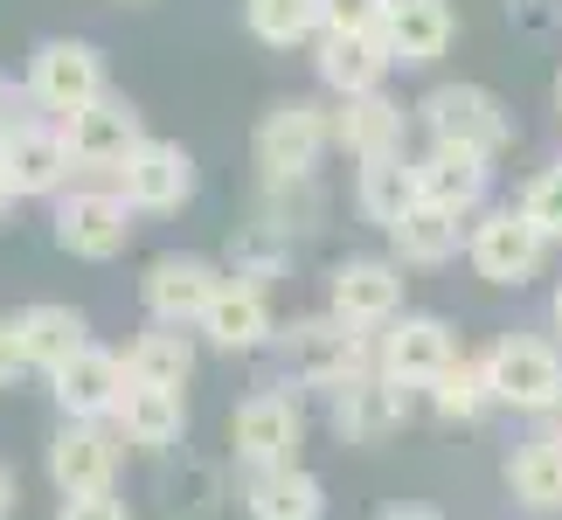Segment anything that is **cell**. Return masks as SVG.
Here are the masks:
<instances>
[{
	"mask_svg": "<svg viewBox=\"0 0 562 520\" xmlns=\"http://www.w3.org/2000/svg\"><path fill=\"white\" fill-rule=\"evenodd\" d=\"M409 125H417V104L403 112V104L389 98V91H369V98H340V104H334V146H340V154H348L355 167L409 154Z\"/></svg>",
	"mask_w": 562,
	"mask_h": 520,
	"instance_id": "9a60e30c",
	"label": "cell"
},
{
	"mask_svg": "<svg viewBox=\"0 0 562 520\" xmlns=\"http://www.w3.org/2000/svg\"><path fill=\"white\" fill-rule=\"evenodd\" d=\"M424 194H417V154H396V160H369L355 173V208H361V223H375L382 236L403 223L409 208H417Z\"/></svg>",
	"mask_w": 562,
	"mask_h": 520,
	"instance_id": "4316f807",
	"label": "cell"
},
{
	"mask_svg": "<svg viewBox=\"0 0 562 520\" xmlns=\"http://www.w3.org/2000/svg\"><path fill=\"white\" fill-rule=\"evenodd\" d=\"M29 98H35V112H49V118H70L83 112L91 98H104L112 83H104V56L91 49V42H77V35H49V42H35V56H29Z\"/></svg>",
	"mask_w": 562,
	"mask_h": 520,
	"instance_id": "ba28073f",
	"label": "cell"
},
{
	"mask_svg": "<svg viewBox=\"0 0 562 520\" xmlns=\"http://www.w3.org/2000/svg\"><path fill=\"white\" fill-rule=\"evenodd\" d=\"M21 202V194H14V173H8V160H0V215H8Z\"/></svg>",
	"mask_w": 562,
	"mask_h": 520,
	"instance_id": "f35d334b",
	"label": "cell"
},
{
	"mask_svg": "<svg viewBox=\"0 0 562 520\" xmlns=\"http://www.w3.org/2000/svg\"><path fill=\"white\" fill-rule=\"evenodd\" d=\"M409 396H417V388H403L396 375L361 368V375H348L327 396V423H334L340 444H382V438H396L409 423Z\"/></svg>",
	"mask_w": 562,
	"mask_h": 520,
	"instance_id": "7c38bea8",
	"label": "cell"
},
{
	"mask_svg": "<svg viewBox=\"0 0 562 520\" xmlns=\"http://www.w3.org/2000/svg\"><path fill=\"white\" fill-rule=\"evenodd\" d=\"M14 500H21V493H14V472L0 465V520H14Z\"/></svg>",
	"mask_w": 562,
	"mask_h": 520,
	"instance_id": "74e56055",
	"label": "cell"
},
{
	"mask_svg": "<svg viewBox=\"0 0 562 520\" xmlns=\"http://www.w3.org/2000/svg\"><path fill=\"white\" fill-rule=\"evenodd\" d=\"M125 8H146V0H125Z\"/></svg>",
	"mask_w": 562,
	"mask_h": 520,
	"instance_id": "ee69618b",
	"label": "cell"
},
{
	"mask_svg": "<svg viewBox=\"0 0 562 520\" xmlns=\"http://www.w3.org/2000/svg\"><path fill=\"white\" fill-rule=\"evenodd\" d=\"M271 354H278V368H285L292 388H319V396H334L348 375L375 368V334H355L348 319L313 313V319H292V327H278Z\"/></svg>",
	"mask_w": 562,
	"mask_h": 520,
	"instance_id": "6da1fadb",
	"label": "cell"
},
{
	"mask_svg": "<svg viewBox=\"0 0 562 520\" xmlns=\"http://www.w3.org/2000/svg\"><path fill=\"white\" fill-rule=\"evenodd\" d=\"M382 520H445V513H430V507H389Z\"/></svg>",
	"mask_w": 562,
	"mask_h": 520,
	"instance_id": "ab89813d",
	"label": "cell"
},
{
	"mask_svg": "<svg viewBox=\"0 0 562 520\" xmlns=\"http://www.w3.org/2000/svg\"><path fill=\"white\" fill-rule=\"evenodd\" d=\"M417 125L430 133V146H465V154H486V160H501L521 139L514 112L486 83H430L417 98Z\"/></svg>",
	"mask_w": 562,
	"mask_h": 520,
	"instance_id": "7a4b0ae2",
	"label": "cell"
},
{
	"mask_svg": "<svg viewBox=\"0 0 562 520\" xmlns=\"http://www.w3.org/2000/svg\"><path fill=\"white\" fill-rule=\"evenodd\" d=\"M223 264L215 257H194V250H160L154 264L139 278V306L146 319H160V327H202V313L215 306V292H223Z\"/></svg>",
	"mask_w": 562,
	"mask_h": 520,
	"instance_id": "30bf717a",
	"label": "cell"
},
{
	"mask_svg": "<svg viewBox=\"0 0 562 520\" xmlns=\"http://www.w3.org/2000/svg\"><path fill=\"white\" fill-rule=\"evenodd\" d=\"M403 285L409 278L396 257H340L327 271V313L355 334H382L389 319H403Z\"/></svg>",
	"mask_w": 562,
	"mask_h": 520,
	"instance_id": "8fae6325",
	"label": "cell"
},
{
	"mask_svg": "<svg viewBox=\"0 0 562 520\" xmlns=\"http://www.w3.org/2000/svg\"><path fill=\"white\" fill-rule=\"evenodd\" d=\"M0 160H8V173H14L21 202H29V194H63L70 173H77V154H70V139H63V118H49V112L14 125V133L0 139Z\"/></svg>",
	"mask_w": 562,
	"mask_h": 520,
	"instance_id": "ac0fdd59",
	"label": "cell"
},
{
	"mask_svg": "<svg viewBox=\"0 0 562 520\" xmlns=\"http://www.w3.org/2000/svg\"><path fill=\"white\" fill-rule=\"evenodd\" d=\"M319 8V35H382L389 0H313Z\"/></svg>",
	"mask_w": 562,
	"mask_h": 520,
	"instance_id": "836d02e7",
	"label": "cell"
},
{
	"mask_svg": "<svg viewBox=\"0 0 562 520\" xmlns=\"http://www.w3.org/2000/svg\"><path fill=\"white\" fill-rule=\"evenodd\" d=\"M542 257H549V236L521 215V202L472 215V229H465V264L480 271L486 285L521 292L528 278H542Z\"/></svg>",
	"mask_w": 562,
	"mask_h": 520,
	"instance_id": "52a82bcc",
	"label": "cell"
},
{
	"mask_svg": "<svg viewBox=\"0 0 562 520\" xmlns=\"http://www.w3.org/2000/svg\"><path fill=\"white\" fill-rule=\"evenodd\" d=\"M14 327H21V347H29V368H42V375H56L70 354L91 347L83 313L77 306H56V298H35L29 313H14Z\"/></svg>",
	"mask_w": 562,
	"mask_h": 520,
	"instance_id": "83f0119b",
	"label": "cell"
},
{
	"mask_svg": "<svg viewBox=\"0 0 562 520\" xmlns=\"http://www.w3.org/2000/svg\"><path fill=\"white\" fill-rule=\"evenodd\" d=\"M56 520H133V513H125L119 486H112V493H70V500L56 507Z\"/></svg>",
	"mask_w": 562,
	"mask_h": 520,
	"instance_id": "e575fe53",
	"label": "cell"
},
{
	"mask_svg": "<svg viewBox=\"0 0 562 520\" xmlns=\"http://www.w3.org/2000/svg\"><path fill=\"white\" fill-rule=\"evenodd\" d=\"M313 70H319V83H327L334 98H369V91L389 83L396 56H389L382 35H319L313 42Z\"/></svg>",
	"mask_w": 562,
	"mask_h": 520,
	"instance_id": "7402d4cb",
	"label": "cell"
},
{
	"mask_svg": "<svg viewBox=\"0 0 562 520\" xmlns=\"http://www.w3.org/2000/svg\"><path fill=\"white\" fill-rule=\"evenodd\" d=\"M119 465H125V430L119 423L63 417V430L49 438V479H56L63 500H70V493H112Z\"/></svg>",
	"mask_w": 562,
	"mask_h": 520,
	"instance_id": "5bb4252c",
	"label": "cell"
},
{
	"mask_svg": "<svg viewBox=\"0 0 562 520\" xmlns=\"http://www.w3.org/2000/svg\"><path fill=\"white\" fill-rule=\"evenodd\" d=\"M327 146H334V112L319 98L271 104L250 133V154L265 167V181H313L319 160H327Z\"/></svg>",
	"mask_w": 562,
	"mask_h": 520,
	"instance_id": "277c9868",
	"label": "cell"
},
{
	"mask_svg": "<svg viewBox=\"0 0 562 520\" xmlns=\"http://www.w3.org/2000/svg\"><path fill=\"white\" fill-rule=\"evenodd\" d=\"M21 368H29V347H21V327H14L8 313H0V388H8Z\"/></svg>",
	"mask_w": 562,
	"mask_h": 520,
	"instance_id": "8d00e7d4",
	"label": "cell"
},
{
	"mask_svg": "<svg viewBox=\"0 0 562 520\" xmlns=\"http://www.w3.org/2000/svg\"><path fill=\"white\" fill-rule=\"evenodd\" d=\"M417 194L445 215H480L486 194H493V160L486 154H465V146H424L417 154Z\"/></svg>",
	"mask_w": 562,
	"mask_h": 520,
	"instance_id": "ffe728a7",
	"label": "cell"
},
{
	"mask_svg": "<svg viewBox=\"0 0 562 520\" xmlns=\"http://www.w3.org/2000/svg\"><path fill=\"white\" fill-rule=\"evenodd\" d=\"M459 354H465V347H459V334H451V319H438V313H403V319H389V327L375 334V368L396 375L403 388H417V396Z\"/></svg>",
	"mask_w": 562,
	"mask_h": 520,
	"instance_id": "4fadbf2b",
	"label": "cell"
},
{
	"mask_svg": "<svg viewBox=\"0 0 562 520\" xmlns=\"http://www.w3.org/2000/svg\"><path fill=\"white\" fill-rule=\"evenodd\" d=\"M424 403L438 409L445 423H486L493 409H501V403H493V382H486V361L480 354H459V361H451L445 375L424 388Z\"/></svg>",
	"mask_w": 562,
	"mask_h": 520,
	"instance_id": "f546056e",
	"label": "cell"
},
{
	"mask_svg": "<svg viewBox=\"0 0 562 520\" xmlns=\"http://www.w3.org/2000/svg\"><path fill=\"white\" fill-rule=\"evenodd\" d=\"M244 29L265 49H299V42H319V8L313 0H244Z\"/></svg>",
	"mask_w": 562,
	"mask_h": 520,
	"instance_id": "4dcf8cb0",
	"label": "cell"
},
{
	"mask_svg": "<svg viewBox=\"0 0 562 520\" xmlns=\"http://www.w3.org/2000/svg\"><path fill=\"white\" fill-rule=\"evenodd\" d=\"M202 347L215 354H265L278 340V313H271V292L257 285V278H223V292H215V306L202 313Z\"/></svg>",
	"mask_w": 562,
	"mask_h": 520,
	"instance_id": "2e32d148",
	"label": "cell"
},
{
	"mask_svg": "<svg viewBox=\"0 0 562 520\" xmlns=\"http://www.w3.org/2000/svg\"><path fill=\"white\" fill-rule=\"evenodd\" d=\"M139 208L119 194V181H91V188H63L56 194V250L83 257V264H112L133 244Z\"/></svg>",
	"mask_w": 562,
	"mask_h": 520,
	"instance_id": "5b68a950",
	"label": "cell"
},
{
	"mask_svg": "<svg viewBox=\"0 0 562 520\" xmlns=\"http://www.w3.org/2000/svg\"><path fill=\"white\" fill-rule=\"evenodd\" d=\"M549 334H555V340H562V285H555V292H549Z\"/></svg>",
	"mask_w": 562,
	"mask_h": 520,
	"instance_id": "60d3db41",
	"label": "cell"
},
{
	"mask_svg": "<svg viewBox=\"0 0 562 520\" xmlns=\"http://www.w3.org/2000/svg\"><path fill=\"white\" fill-rule=\"evenodd\" d=\"M480 361H486L493 403L514 409V417H535V423H542L549 409L562 403V340H542V334H501Z\"/></svg>",
	"mask_w": 562,
	"mask_h": 520,
	"instance_id": "3957f363",
	"label": "cell"
},
{
	"mask_svg": "<svg viewBox=\"0 0 562 520\" xmlns=\"http://www.w3.org/2000/svg\"><path fill=\"white\" fill-rule=\"evenodd\" d=\"M542 430H555V438H562V403L549 409V417H542Z\"/></svg>",
	"mask_w": 562,
	"mask_h": 520,
	"instance_id": "b9f144b4",
	"label": "cell"
},
{
	"mask_svg": "<svg viewBox=\"0 0 562 520\" xmlns=\"http://www.w3.org/2000/svg\"><path fill=\"white\" fill-rule=\"evenodd\" d=\"M514 8H528V0H514Z\"/></svg>",
	"mask_w": 562,
	"mask_h": 520,
	"instance_id": "f6af8a7d",
	"label": "cell"
},
{
	"mask_svg": "<svg viewBox=\"0 0 562 520\" xmlns=\"http://www.w3.org/2000/svg\"><path fill=\"white\" fill-rule=\"evenodd\" d=\"M244 513L250 520H327V486L306 465L244 472Z\"/></svg>",
	"mask_w": 562,
	"mask_h": 520,
	"instance_id": "603a6c76",
	"label": "cell"
},
{
	"mask_svg": "<svg viewBox=\"0 0 562 520\" xmlns=\"http://www.w3.org/2000/svg\"><path fill=\"white\" fill-rule=\"evenodd\" d=\"M125 388H133V375H125V354H112V347H83V354H70L49 375V396L63 417H83V423H112Z\"/></svg>",
	"mask_w": 562,
	"mask_h": 520,
	"instance_id": "e0dca14e",
	"label": "cell"
},
{
	"mask_svg": "<svg viewBox=\"0 0 562 520\" xmlns=\"http://www.w3.org/2000/svg\"><path fill=\"white\" fill-rule=\"evenodd\" d=\"M119 194L139 215H175V208H188V194H194V154H188L181 139H146L139 154L119 167Z\"/></svg>",
	"mask_w": 562,
	"mask_h": 520,
	"instance_id": "d6986e66",
	"label": "cell"
},
{
	"mask_svg": "<svg viewBox=\"0 0 562 520\" xmlns=\"http://www.w3.org/2000/svg\"><path fill=\"white\" fill-rule=\"evenodd\" d=\"M465 229H472L465 215H445V208L417 202L396 229H389V257H396L403 271H438V264H451V257L465 250Z\"/></svg>",
	"mask_w": 562,
	"mask_h": 520,
	"instance_id": "cb8c5ba5",
	"label": "cell"
},
{
	"mask_svg": "<svg viewBox=\"0 0 562 520\" xmlns=\"http://www.w3.org/2000/svg\"><path fill=\"white\" fill-rule=\"evenodd\" d=\"M555 118H562V77H555Z\"/></svg>",
	"mask_w": 562,
	"mask_h": 520,
	"instance_id": "7bdbcfd3",
	"label": "cell"
},
{
	"mask_svg": "<svg viewBox=\"0 0 562 520\" xmlns=\"http://www.w3.org/2000/svg\"><path fill=\"white\" fill-rule=\"evenodd\" d=\"M507 493L528 513H562V438H555V430H535L528 444H514Z\"/></svg>",
	"mask_w": 562,
	"mask_h": 520,
	"instance_id": "f1b7e54d",
	"label": "cell"
},
{
	"mask_svg": "<svg viewBox=\"0 0 562 520\" xmlns=\"http://www.w3.org/2000/svg\"><path fill=\"white\" fill-rule=\"evenodd\" d=\"M285 257H292V236L278 229L271 215H257V223H244L229 236V278H257V285H265V278H278Z\"/></svg>",
	"mask_w": 562,
	"mask_h": 520,
	"instance_id": "1f68e13d",
	"label": "cell"
},
{
	"mask_svg": "<svg viewBox=\"0 0 562 520\" xmlns=\"http://www.w3.org/2000/svg\"><path fill=\"white\" fill-rule=\"evenodd\" d=\"M521 215L549 236V244H562V160L542 167V173H535V181L521 188Z\"/></svg>",
	"mask_w": 562,
	"mask_h": 520,
	"instance_id": "d6a6232c",
	"label": "cell"
},
{
	"mask_svg": "<svg viewBox=\"0 0 562 520\" xmlns=\"http://www.w3.org/2000/svg\"><path fill=\"white\" fill-rule=\"evenodd\" d=\"M229 451H236V465H244V472L299 465V451H306V403H299V388L278 382V388H257V396L236 403Z\"/></svg>",
	"mask_w": 562,
	"mask_h": 520,
	"instance_id": "8992f818",
	"label": "cell"
},
{
	"mask_svg": "<svg viewBox=\"0 0 562 520\" xmlns=\"http://www.w3.org/2000/svg\"><path fill=\"white\" fill-rule=\"evenodd\" d=\"M112 423L125 430V444H139V451H175L188 438V388H146V382H133Z\"/></svg>",
	"mask_w": 562,
	"mask_h": 520,
	"instance_id": "d4e9b609",
	"label": "cell"
},
{
	"mask_svg": "<svg viewBox=\"0 0 562 520\" xmlns=\"http://www.w3.org/2000/svg\"><path fill=\"white\" fill-rule=\"evenodd\" d=\"M29 104H35V98H29V83H14V77H0V139H8V133H14V125H29V118H35V112H29Z\"/></svg>",
	"mask_w": 562,
	"mask_h": 520,
	"instance_id": "d590c367",
	"label": "cell"
},
{
	"mask_svg": "<svg viewBox=\"0 0 562 520\" xmlns=\"http://www.w3.org/2000/svg\"><path fill=\"white\" fill-rule=\"evenodd\" d=\"M63 139H70V154H77V173H104V181H119V167L133 160L154 133H146V118H139L133 98L104 91V98L83 104V112L63 118Z\"/></svg>",
	"mask_w": 562,
	"mask_h": 520,
	"instance_id": "9c48e42d",
	"label": "cell"
},
{
	"mask_svg": "<svg viewBox=\"0 0 562 520\" xmlns=\"http://www.w3.org/2000/svg\"><path fill=\"white\" fill-rule=\"evenodd\" d=\"M194 327H160V319H146V334H133L125 347V375L146 382V388H188L194 382Z\"/></svg>",
	"mask_w": 562,
	"mask_h": 520,
	"instance_id": "484cf974",
	"label": "cell"
},
{
	"mask_svg": "<svg viewBox=\"0 0 562 520\" xmlns=\"http://www.w3.org/2000/svg\"><path fill=\"white\" fill-rule=\"evenodd\" d=\"M451 35H459L451 0H389V14H382V42L403 70H430L451 49Z\"/></svg>",
	"mask_w": 562,
	"mask_h": 520,
	"instance_id": "44dd1931",
	"label": "cell"
}]
</instances>
